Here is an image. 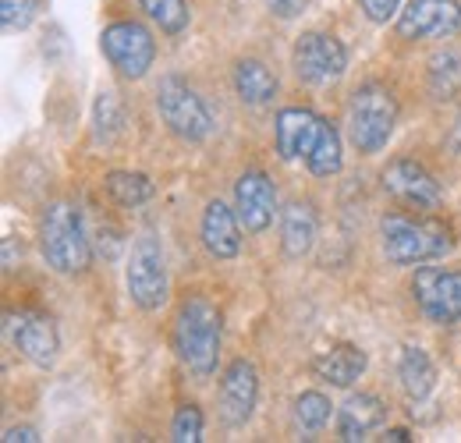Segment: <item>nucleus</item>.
<instances>
[{
  "mask_svg": "<svg viewBox=\"0 0 461 443\" xmlns=\"http://www.w3.org/2000/svg\"><path fill=\"white\" fill-rule=\"evenodd\" d=\"M124 284L131 302L142 312H157L167 302V267H164V249L153 234L135 238L131 252H128V267H124Z\"/></svg>",
  "mask_w": 461,
  "mask_h": 443,
  "instance_id": "423d86ee",
  "label": "nucleus"
},
{
  "mask_svg": "<svg viewBox=\"0 0 461 443\" xmlns=\"http://www.w3.org/2000/svg\"><path fill=\"white\" fill-rule=\"evenodd\" d=\"M305 164H309V170H312L316 177H330V174L341 170V131H338L330 121L320 124L316 146H312V153L305 157Z\"/></svg>",
  "mask_w": 461,
  "mask_h": 443,
  "instance_id": "b1692460",
  "label": "nucleus"
},
{
  "mask_svg": "<svg viewBox=\"0 0 461 443\" xmlns=\"http://www.w3.org/2000/svg\"><path fill=\"white\" fill-rule=\"evenodd\" d=\"M320 124H323V117H316V113L305 111V107H285V111L277 113L274 142H277L281 160L309 157V153H312V146H316Z\"/></svg>",
  "mask_w": 461,
  "mask_h": 443,
  "instance_id": "2eb2a0df",
  "label": "nucleus"
},
{
  "mask_svg": "<svg viewBox=\"0 0 461 443\" xmlns=\"http://www.w3.org/2000/svg\"><path fill=\"white\" fill-rule=\"evenodd\" d=\"M411 294L422 316L437 327H455L461 323V274L458 270H440V267H422L411 277Z\"/></svg>",
  "mask_w": 461,
  "mask_h": 443,
  "instance_id": "1a4fd4ad",
  "label": "nucleus"
},
{
  "mask_svg": "<svg viewBox=\"0 0 461 443\" xmlns=\"http://www.w3.org/2000/svg\"><path fill=\"white\" fill-rule=\"evenodd\" d=\"M171 440H177V443L203 440V411H199V404H181V408L174 411Z\"/></svg>",
  "mask_w": 461,
  "mask_h": 443,
  "instance_id": "cd10ccee",
  "label": "nucleus"
},
{
  "mask_svg": "<svg viewBox=\"0 0 461 443\" xmlns=\"http://www.w3.org/2000/svg\"><path fill=\"white\" fill-rule=\"evenodd\" d=\"M294 75L309 86H334L348 68L345 43L330 32H302L291 50Z\"/></svg>",
  "mask_w": 461,
  "mask_h": 443,
  "instance_id": "6e6552de",
  "label": "nucleus"
},
{
  "mask_svg": "<svg viewBox=\"0 0 461 443\" xmlns=\"http://www.w3.org/2000/svg\"><path fill=\"white\" fill-rule=\"evenodd\" d=\"M142 11L149 14V22L164 32V36H181L192 22V11L185 0H139Z\"/></svg>",
  "mask_w": 461,
  "mask_h": 443,
  "instance_id": "393cba45",
  "label": "nucleus"
},
{
  "mask_svg": "<svg viewBox=\"0 0 461 443\" xmlns=\"http://www.w3.org/2000/svg\"><path fill=\"white\" fill-rule=\"evenodd\" d=\"M461 32V4L458 0H408L398 14V36L402 40H437Z\"/></svg>",
  "mask_w": 461,
  "mask_h": 443,
  "instance_id": "9b49d317",
  "label": "nucleus"
},
{
  "mask_svg": "<svg viewBox=\"0 0 461 443\" xmlns=\"http://www.w3.org/2000/svg\"><path fill=\"white\" fill-rule=\"evenodd\" d=\"M11 320V344L32 362V366H54L60 351V337L58 327L47 312L40 309H22L18 316H7Z\"/></svg>",
  "mask_w": 461,
  "mask_h": 443,
  "instance_id": "ddd939ff",
  "label": "nucleus"
},
{
  "mask_svg": "<svg viewBox=\"0 0 461 443\" xmlns=\"http://www.w3.org/2000/svg\"><path fill=\"white\" fill-rule=\"evenodd\" d=\"M330 397L327 393H320V390H305V393H298L294 397V426L302 429V433H316V429H323L327 422H330Z\"/></svg>",
  "mask_w": 461,
  "mask_h": 443,
  "instance_id": "a878e982",
  "label": "nucleus"
},
{
  "mask_svg": "<svg viewBox=\"0 0 461 443\" xmlns=\"http://www.w3.org/2000/svg\"><path fill=\"white\" fill-rule=\"evenodd\" d=\"M451 146L461 153V113L455 117V128H451Z\"/></svg>",
  "mask_w": 461,
  "mask_h": 443,
  "instance_id": "72a5a7b5",
  "label": "nucleus"
},
{
  "mask_svg": "<svg viewBox=\"0 0 461 443\" xmlns=\"http://www.w3.org/2000/svg\"><path fill=\"white\" fill-rule=\"evenodd\" d=\"M199 238L206 245V252L213 259H234L241 252V221L238 213L224 206L221 199L206 203L203 210V223H199Z\"/></svg>",
  "mask_w": 461,
  "mask_h": 443,
  "instance_id": "dca6fc26",
  "label": "nucleus"
},
{
  "mask_svg": "<svg viewBox=\"0 0 461 443\" xmlns=\"http://www.w3.org/2000/svg\"><path fill=\"white\" fill-rule=\"evenodd\" d=\"M4 274H14V238H4Z\"/></svg>",
  "mask_w": 461,
  "mask_h": 443,
  "instance_id": "473e14b6",
  "label": "nucleus"
},
{
  "mask_svg": "<svg viewBox=\"0 0 461 443\" xmlns=\"http://www.w3.org/2000/svg\"><path fill=\"white\" fill-rule=\"evenodd\" d=\"M270 4V11L277 14V18H294L302 7H305V0H267Z\"/></svg>",
  "mask_w": 461,
  "mask_h": 443,
  "instance_id": "7c9ffc66",
  "label": "nucleus"
},
{
  "mask_svg": "<svg viewBox=\"0 0 461 443\" xmlns=\"http://www.w3.org/2000/svg\"><path fill=\"white\" fill-rule=\"evenodd\" d=\"M121 104L114 93H100L96 111H93V124H96V139L100 142H114V135L121 131Z\"/></svg>",
  "mask_w": 461,
  "mask_h": 443,
  "instance_id": "bb28decb",
  "label": "nucleus"
},
{
  "mask_svg": "<svg viewBox=\"0 0 461 443\" xmlns=\"http://www.w3.org/2000/svg\"><path fill=\"white\" fill-rule=\"evenodd\" d=\"M157 111L181 142H203L213 131V117L203 96L177 75H164L157 86Z\"/></svg>",
  "mask_w": 461,
  "mask_h": 443,
  "instance_id": "39448f33",
  "label": "nucleus"
},
{
  "mask_svg": "<svg viewBox=\"0 0 461 443\" xmlns=\"http://www.w3.org/2000/svg\"><path fill=\"white\" fill-rule=\"evenodd\" d=\"M398 124V100L387 86L366 82L348 100V135L358 153H380Z\"/></svg>",
  "mask_w": 461,
  "mask_h": 443,
  "instance_id": "20e7f679",
  "label": "nucleus"
},
{
  "mask_svg": "<svg viewBox=\"0 0 461 443\" xmlns=\"http://www.w3.org/2000/svg\"><path fill=\"white\" fill-rule=\"evenodd\" d=\"M4 440L7 443H32V440H40V437H36V429H32V426H11V429H4Z\"/></svg>",
  "mask_w": 461,
  "mask_h": 443,
  "instance_id": "2f4dec72",
  "label": "nucleus"
},
{
  "mask_svg": "<svg viewBox=\"0 0 461 443\" xmlns=\"http://www.w3.org/2000/svg\"><path fill=\"white\" fill-rule=\"evenodd\" d=\"M426 86L433 100H455L461 93V47H444L426 64Z\"/></svg>",
  "mask_w": 461,
  "mask_h": 443,
  "instance_id": "4be33fe9",
  "label": "nucleus"
},
{
  "mask_svg": "<svg viewBox=\"0 0 461 443\" xmlns=\"http://www.w3.org/2000/svg\"><path fill=\"white\" fill-rule=\"evenodd\" d=\"M316 234H320V217L312 210V203H288L285 213H281V249L291 263L305 259L316 245Z\"/></svg>",
  "mask_w": 461,
  "mask_h": 443,
  "instance_id": "f3484780",
  "label": "nucleus"
},
{
  "mask_svg": "<svg viewBox=\"0 0 461 443\" xmlns=\"http://www.w3.org/2000/svg\"><path fill=\"white\" fill-rule=\"evenodd\" d=\"M398 380H402L404 393L411 401H422L429 397V390L437 387V369H433V358L415 348V344H404L402 358H398Z\"/></svg>",
  "mask_w": 461,
  "mask_h": 443,
  "instance_id": "412c9836",
  "label": "nucleus"
},
{
  "mask_svg": "<svg viewBox=\"0 0 461 443\" xmlns=\"http://www.w3.org/2000/svg\"><path fill=\"white\" fill-rule=\"evenodd\" d=\"M221 309L203 298V294H192L181 302L177 316H174V333H171V344L181 358V366L206 380L213 376L217 369V358H221Z\"/></svg>",
  "mask_w": 461,
  "mask_h": 443,
  "instance_id": "f257e3e1",
  "label": "nucleus"
},
{
  "mask_svg": "<svg viewBox=\"0 0 461 443\" xmlns=\"http://www.w3.org/2000/svg\"><path fill=\"white\" fill-rule=\"evenodd\" d=\"M230 78H234L238 100L249 104V107H267L277 96V75L263 60H256V57H241L234 64V75Z\"/></svg>",
  "mask_w": 461,
  "mask_h": 443,
  "instance_id": "aec40b11",
  "label": "nucleus"
},
{
  "mask_svg": "<svg viewBox=\"0 0 461 443\" xmlns=\"http://www.w3.org/2000/svg\"><path fill=\"white\" fill-rule=\"evenodd\" d=\"M40 249H43L47 267L60 277H78V274L89 270L93 249H89L82 213H78L75 203L58 199V203H50L43 210V217H40Z\"/></svg>",
  "mask_w": 461,
  "mask_h": 443,
  "instance_id": "f03ea898",
  "label": "nucleus"
},
{
  "mask_svg": "<svg viewBox=\"0 0 461 443\" xmlns=\"http://www.w3.org/2000/svg\"><path fill=\"white\" fill-rule=\"evenodd\" d=\"M100 50L117 68V75H124L131 82L146 78V71L157 60V43H153L149 29L139 22H111L100 32Z\"/></svg>",
  "mask_w": 461,
  "mask_h": 443,
  "instance_id": "0eeeda50",
  "label": "nucleus"
},
{
  "mask_svg": "<svg viewBox=\"0 0 461 443\" xmlns=\"http://www.w3.org/2000/svg\"><path fill=\"white\" fill-rule=\"evenodd\" d=\"M104 185H107V195L114 199L117 206H128V210L146 206V203L157 195L153 181H149L146 174H139V170H111V174L104 177Z\"/></svg>",
  "mask_w": 461,
  "mask_h": 443,
  "instance_id": "5701e85b",
  "label": "nucleus"
},
{
  "mask_svg": "<svg viewBox=\"0 0 461 443\" xmlns=\"http://www.w3.org/2000/svg\"><path fill=\"white\" fill-rule=\"evenodd\" d=\"M234 213H238V221L249 234H259L274 223L277 192H274V181L263 170H245L234 181Z\"/></svg>",
  "mask_w": 461,
  "mask_h": 443,
  "instance_id": "f8f14e48",
  "label": "nucleus"
},
{
  "mask_svg": "<svg viewBox=\"0 0 461 443\" xmlns=\"http://www.w3.org/2000/svg\"><path fill=\"white\" fill-rule=\"evenodd\" d=\"M387 419V404L376 393H355L338 411V440H366L373 429H380Z\"/></svg>",
  "mask_w": 461,
  "mask_h": 443,
  "instance_id": "a211bd4d",
  "label": "nucleus"
},
{
  "mask_svg": "<svg viewBox=\"0 0 461 443\" xmlns=\"http://www.w3.org/2000/svg\"><path fill=\"white\" fill-rule=\"evenodd\" d=\"M259 401V373L249 358H234L221 376V419L228 426H245Z\"/></svg>",
  "mask_w": 461,
  "mask_h": 443,
  "instance_id": "4468645a",
  "label": "nucleus"
},
{
  "mask_svg": "<svg viewBox=\"0 0 461 443\" xmlns=\"http://www.w3.org/2000/svg\"><path fill=\"white\" fill-rule=\"evenodd\" d=\"M358 7L366 11V18L369 22H391L394 14H398V7H402V0H358Z\"/></svg>",
  "mask_w": 461,
  "mask_h": 443,
  "instance_id": "c756f323",
  "label": "nucleus"
},
{
  "mask_svg": "<svg viewBox=\"0 0 461 443\" xmlns=\"http://www.w3.org/2000/svg\"><path fill=\"white\" fill-rule=\"evenodd\" d=\"M387 440L404 443V440H411V433H408V429H387Z\"/></svg>",
  "mask_w": 461,
  "mask_h": 443,
  "instance_id": "f704fd0d",
  "label": "nucleus"
},
{
  "mask_svg": "<svg viewBox=\"0 0 461 443\" xmlns=\"http://www.w3.org/2000/svg\"><path fill=\"white\" fill-rule=\"evenodd\" d=\"M40 0H0V22L4 29H25L36 14Z\"/></svg>",
  "mask_w": 461,
  "mask_h": 443,
  "instance_id": "c85d7f7f",
  "label": "nucleus"
},
{
  "mask_svg": "<svg viewBox=\"0 0 461 443\" xmlns=\"http://www.w3.org/2000/svg\"><path fill=\"white\" fill-rule=\"evenodd\" d=\"M384 234V256L394 267H419L429 259H440L455 249L451 227L437 217H408V213H391L380 223Z\"/></svg>",
  "mask_w": 461,
  "mask_h": 443,
  "instance_id": "7ed1b4c3",
  "label": "nucleus"
},
{
  "mask_svg": "<svg viewBox=\"0 0 461 443\" xmlns=\"http://www.w3.org/2000/svg\"><path fill=\"white\" fill-rule=\"evenodd\" d=\"M366 366H369V358H366L362 348H355V344H334V348H327L312 362V373H316V380H323L330 387H351L366 373Z\"/></svg>",
  "mask_w": 461,
  "mask_h": 443,
  "instance_id": "6ab92c4d",
  "label": "nucleus"
},
{
  "mask_svg": "<svg viewBox=\"0 0 461 443\" xmlns=\"http://www.w3.org/2000/svg\"><path fill=\"white\" fill-rule=\"evenodd\" d=\"M384 181V192H391L398 203L404 206H415V210H437L444 203V188L440 181L419 164V160H408V157H398L384 167L380 174Z\"/></svg>",
  "mask_w": 461,
  "mask_h": 443,
  "instance_id": "9d476101",
  "label": "nucleus"
}]
</instances>
